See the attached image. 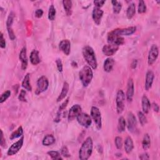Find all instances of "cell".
<instances>
[{
	"instance_id": "obj_1",
	"label": "cell",
	"mask_w": 160,
	"mask_h": 160,
	"mask_svg": "<svg viewBox=\"0 0 160 160\" xmlns=\"http://www.w3.org/2000/svg\"><path fill=\"white\" fill-rule=\"evenodd\" d=\"M93 148V142L91 137H88L82 142L79 150V158L81 160H87L91 156Z\"/></svg>"
},
{
	"instance_id": "obj_2",
	"label": "cell",
	"mask_w": 160,
	"mask_h": 160,
	"mask_svg": "<svg viewBox=\"0 0 160 160\" xmlns=\"http://www.w3.org/2000/svg\"><path fill=\"white\" fill-rule=\"evenodd\" d=\"M82 53L83 58L88 66L92 69H96L98 67V62L92 48L89 46H85L82 49Z\"/></svg>"
},
{
	"instance_id": "obj_3",
	"label": "cell",
	"mask_w": 160,
	"mask_h": 160,
	"mask_svg": "<svg viewBox=\"0 0 160 160\" xmlns=\"http://www.w3.org/2000/svg\"><path fill=\"white\" fill-rule=\"evenodd\" d=\"M79 78L84 87L88 86L93 78V72L91 68L88 65L84 66L79 72Z\"/></svg>"
},
{
	"instance_id": "obj_4",
	"label": "cell",
	"mask_w": 160,
	"mask_h": 160,
	"mask_svg": "<svg viewBox=\"0 0 160 160\" xmlns=\"http://www.w3.org/2000/svg\"><path fill=\"white\" fill-rule=\"evenodd\" d=\"M126 95L122 89H119L116 93V112L118 114H121L125 106Z\"/></svg>"
},
{
	"instance_id": "obj_5",
	"label": "cell",
	"mask_w": 160,
	"mask_h": 160,
	"mask_svg": "<svg viewBox=\"0 0 160 160\" xmlns=\"http://www.w3.org/2000/svg\"><path fill=\"white\" fill-rule=\"evenodd\" d=\"M90 113V116L94 121L96 128L98 129H101L102 128V118L99 109L96 106H92Z\"/></svg>"
},
{
	"instance_id": "obj_6",
	"label": "cell",
	"mask_w": 160,
	"mask_h": 160,
	"mask_svg": "<svg viewBox=\"0 0 160 160\" xmlns=\"http://www.w3.org/2000/svg\"><path fill=\"white\" fill-rule=\"evenodd\" d=\"M36 84L37 87L35 91V94L39 95L48 89L49 87L48 79L45 76H42L38 78Z\"/></svg>"
},
{
	"instance_id": "obj_7",
	"label": "cell",
	"mask_w": 160,
	"mask_h": 160,
	"mask_svg": "<svg viewBox=\"0 0 160 160\" xmlns=\"http://www.w3.org/2000/svg\"><path fill=\"white\" fill-rule=\"evenodd\" d=\"M136 31V28L135 26H131L126 28H121V29H115L109 33L112 35L122 36H130L134 34Z\"/></svg>"
},
{
	"instance_id": "obj_8",
	"label": "cell",
	"mask_w": 160,
	"mask_h": 160,
	"mask_svg": "<svg viewBox=\"0 0 160 160\" xmlns=\"http://www.w3.org/2000/svg\"><path fill=\"white\" fill-rule=\"evenodd\" d=\"M78 122L85 128H89L92 123V118L91 116L85 112H81L77 117Z\"/></svg>"
},
{
	"instance_id": "obj_9",
	"label": "cell",
	"mask_w": 160,
	"mask_h": 160,
	"mask_svg": "<svg viewBox=\"0 0 160 160\" xmlns=\"http://www.w3.org/2000/svg\"><path fill=\"white\" fill-rule=\"evenodd\" d=\"M126 126L129 132L134 133L137 130V120L132 112H129L127 116Z\"/></svg>"
},
{
	"instance_id": "obj_10",
	"label": "cell",
	"mask_w": 160,
	"mask_h": 160,
	"mask_svg": "<svg viewBox=\"0 0 160 160\" xmlns=\"http://www.w3.org/2000/svg\"><path fill=\"white\" fill-rule=\"evenodd\" d=\"M159 55V49L156 44H152L149 51L148 57V63L149 65H152L156 61Z\"/></svg>"
},
{
	"instance_id": "obj_11",
	"label": "cell",
	"mask_w": 160,
	"mask_h": 160,
	"mask_svg": "<svg viewBox=\"0 0 160 160\" xmlns=\"http://www.w3.org/2000/svg\"><path fill=\"white\" fill-rule=\"evenodd\" d=\"M23 143H24V136H22L18 141L13 143L10 146V148H9L7 152V154L8 156H13L16 154L22 147Z\"/></svg>"
},
{
	"instance_id": "obj_12",
	"label": "cell",
	"mask_w": 160,
	"mask_h": 160,
	"mask_svg": "<svg viewBox=\"0 0 160 160\" xmlns=\"http://www.w3.org/2000/svg\"><path fill=\"white\" fill-rule=\"evenodd\" d=\"M82 112V108L79 104H74L69 110L68 114V121H73L76 117Z\"/></svg>"
},
{
	"instance_id": "obj_13",
	"label": "cell",
	"mask_w": 160,
	"mask_h": 160,
	"mask_svg": "<svg viewBox=\"0 0 160 160\" xmlns=\"http://www.w3.org/2000/svg\"><path fill=\"white\" fill-rule=\"evenodd\" d=\"M104 11L99 8L94 6L92 12V18L96 25H99L101 22V19L103 16Z\"/></svg>"
},
{
	"instance_id": "obj_14",
	"label": "cell",
	"mask_w": 160,
	"mask_h": 160,
	"mask_svg": "<svg viewBox=\"0 0 160 160\" xmlns=\"http://www.w3.org/2000/svg\"><path fill=\"white\" fill-rule=\"evenodd\" d=\"M119 49V46L111 44H105L102 49L103 54L106 56H113Z\"/></svg>"
},
{
	"instance_id": "obj_15",
	"label": "cell",
	"mask_w": 160,
	"mask_h": 160,
	"mask_svg": "<svg viewBox=\"0 0 160 160\" xmlns=\"http://www.w3.org/2000/svg\"><path fill=\"white\" fill-rule=\"evenodd\" d=\"M107 40H108V44H111L116 45L118 46L124 44L125 42L124 38L123 37L112 35V34H110L109 33L108 34Z\"/></svg>"
},
{
	"instance_id": "obj_16",
	"label": "cell",
	"mask_w": 160,
	"mask_h": 160,
	"mask_svg": "<svg viewBox=\"0 0 160 160\" xmlns=\"http://www.w3.org/2000/svg\"><path fill=\"white\" fill-rule=\"evenodd\" d=\"M134 93V82L132 78H129L127 83V91L126 93V98L128 102H131L133 99Z\"/></svg>"
},
{
	"instance_id": "obj_17",
	"label": "cell",
	"mask_w": 160,
	"mask_h": 160,
	"mask_svg": "<svg viewBox=\"0 0 160 160\" xmlns=\"http://www.w3.org/2000/svg\"><path fill=\"white\" fill-rule=\"evenodd\" d=\"M59 49L66 56H69L71 52V42L68 39H62L59 43Z\"/></svg>"
},
{
	"instance_id": "obj_18",
	"label": "cell",
	"mask_w": 160,
	"mask_h": 160,
	"mask_svg": "<svg viewBox=\"0 0 160 160\" xmlns=\"http://www.w3.org/2000/svg\"><path fill=\"white\" fill-rule=\"evenodd\" d=\"M19 58L21 62V69L22 70H25L28 67V58H27V51H26V47H23L21 49L19 52Z\"/></svg>"
},
{
	"instance_id": "obj_19",
	"label": "cell",
	"mask_w": 160,
	"mask_h": 160,
	"mask_svg": "<svg viewBox=\"0 0 160 160\" xmlns=\"http://www.w3.org/2000/svg\"><path fill=\"white\" fill-rule=\"evenodd\" d=\"M154 79V74L153 71L151 70L148 71L146 74V80H145V85H144V88L146 91H149L151 88Z\"/></svg>"
},
{
	"instance_id": "obj_20",
	"label": "cell",
	"mask_w": 160,
	"mask_h": 160,
	"mask_svg": "<svg viewBox=\"0 0 160 160\" xmlns=\"http://www.w3.org/2000/svg\"><path fill=\"white\" fill-rule=\"evenodd\" d=\"M141 106H142V112L144 114H148L150 110L151 104L148 99V98L144 94L141 99Z\"/></svg>"
},
{
	"instance_id": "obj_21",
	"label": "cell",
	"mask_w": 160,
	"mask_h": 160,
	"mask_svg": "<svg viewBox=\"0 0 160 160\" xmlns=\"http://www.w3.org/2000/svg\"><path fill=\"white\" fill-rule=\"evenodd\" d=\"M114 60L112 58H108L105 59L103 64V69L104 71L106 72H110L114 67Z\"/></svg>"
},
{
	"instance_id": "obj_22",
	"label": "cell",
	"mask_w": 160,
	"mask_h": 160,
	"mask_svg": "<svg viewBox=\"0 0 160 160\" xmlns=\"http://www.w3.org/2000/svg\"><path fill=\"white\" fill-rule=\"evenodd\" d=\"M69 89V84L66 81L64 82L63 86H62V89H61V92H60L59 95L58 96V97L57 98V100H56V101L58 102H60L61 101H62V99H64L66 98V96H67V94L68 93Z\"/></svg>"
},
{
	"instance_id": "obj_23",
	"label": "cell",
	"mask_w": 160,
	"mask_h": 160,
	"mask_svg": "<svg viewBox=\"0 0 160 160\" xmlns=\"http://www.w3.org/2000/svg\"><path fill=\"white\" fill-rule=\"evenodd\" d=\"M134 149V143L130 136L126 137L124 141V150L127 154H130Z\"/></svg>"
},
{
	"instance_id": "obj_24",
	"label": "cell",
	"mask_w": 160,
	"mask_h": 160,
	"mask_svg": "<svg viewBox=\"0 0 160 160\" xmlns=\"http://www.w3.org/2000/svg\"><path fill=\"white\" fill-rule=\"evenodd\" d=\"M29 59L32 64L33 65L38 64L41 61L40 58L39 56V51L36 49H33L30 53Z\"/></svg>"
},
{
	"instance_id": "obj_25",
	"label": "cell",
	"mask_w": 160,
	"mask_h": 160,
	"mask_svg": "<svg viewBox=\"0 0 160 160\" xmlns=\"http://www.w3.org/2000/svg\"><path fill=\"white\" fill-rule=\"evenodd\" d=\"M22 87L28 91H32V86L30 83V74L27 73L25 76L24 77V79L22 81Z\"/></svg>"
},
{
	"instance_id": "obj_26",
	"label": "cell",
	"mask_w": 160,
	"mask_h": 160,
	"mask_svg": "<svg viewBox=\"0 0 160 160\" xmlns=\"http://www.w3.org/2000/svg\"><path fill=\"white\" fill-rule=\"evenodd\" d=\"M62 6L67 16H71L72 14V2L71 0H64L62 1Z\"/></svg>"
},
{
	"instance_id": "obj_27",
	"label": "cell",
	"mask_w": 160,
	"mask_h": 160,
	"mask_svg": "<svg viewBox=\"0 0 160 160\" xmlns=\"http://www.w3.org/2000/svg\"><path fill=\"white\" fill-rule=\"evenodd\" d=\"M56 141L55 138L52 134H47L46 135L42 141V144L46 146H49L52 145Z\"/></svg>"
},
{
	"instance_id": "obj_28",
	"label": "cell",
	"mask_w": 160,
	"mask_h": 160,
	"mask_svg": "<svg viewBox=\"0 0 160 160\" xmlns=\"http://www.w3.org/2000/svg\"><path fill=\"white\" fill-rule=\"evenodd\" d=\"M136 13V5L134 2H131L129 4L126 9V16L128 19H131Z\"/></svg>"
},
{
	"instance_id": "obj_29",
	"label": "cell",
	"mask_w": 160,
	"mask_h": 160,
	"mask_svg": "<svg viewBox=\"0 0 160 160\" xmlns=\"http://www.w3.org/2000/svg\"><path fill=\"white\" fill-rule=\"evenodd\" d=\"M151 146V138L148 133L144 134L142 141V147L144 150L146 151L149 149Z\"/></svg>"
},
{
	"instance_id": "obj_30",
	"label": "cell",
	"mask_w": 160,
	"mask_h": 160,
	"mask_svg": "<svg viewBox=\"0 0 160 160\" xmlns=\"http://www.w3.org/2000/svg\"><path fill=\"white\" fill-rule=\"evenodd\" d=\"M22 134H23V129H22V127L21 126H20L18 128V129L14 131L11 133V134L9 136V138L11 140H13L16 138H21L22 136H23Z\"/></svg>"
},
{
	"instance_id": "obj_31",
	"label": "cell",
	"mask_w": 160,
	"mask_h": 160,
	"mask_svg": "<svg viewBox=\"0 0 160 160\" xmlns=\"http://www.w3.org/2000/svg\"><path fill=\"white\" fill-rule=\"evenodd\" d=\"M126 127V121L124 117L121 116L118 119V132H122L125 131Z\"/></svg>"
},
{
	"instance_id": "obj_32",
	"label": "cell",
	"mask_w": 160,
	"mask_h": 160,
	"mask_svg": "<svg viewBox=\"0 0 160 160\" xmlns=\"http://www.w3.org/2000/svg\"><path fill=\"white\" fill-rule=\"evenodd\" d=\"M111 3L112 5V10L114 14H119L122 9V3L116 0L111 1Z\"/></svg>"
},
{
	"instance_id": "obj_33",
	"label": "cell",
	"mask_w": 160,
	"mask_h": 160,
	"mask_svg": "<svg viewBox=\"0 0 160 160\" xmlns=\"http://www.w3.org/2000/svg\"><path fill=\"white\" fill-rule=\"evenodd\" d=\"M47 154L51 157L52 159H58L62 160V158L61 157V154L57 151H49L47 152Z\"/></svg>"
},
{
	"instance_id": "obj_34",
	"label": "cell",
	"mask_w": 160,
	"mask_h": 160,
	"mask_svg": "<svg viewBox=\"0 0 160 160\" xmlns=\"http://www.w3.org/2000/svg\"><path fill=\"white\" fill-rule=\"evenodd\" d=\"M56 9L54 6V5L51 4L49 8V11H48V19L50 21H54L56 17Z\"/></svg>"
},
{
	"instance_id": "obj_35",
	"label": "cell",
	"mask_w": 160,
	"mask_h": 160,
	"mask_svg": "<svg viewBox=\"0 0 160 160\" xmlns=\"http://www.w3.org/2000/svg\"><path fill=\"white\" fill-rule=\"evenodd\" d=\"M147 9L146 3L144 1L140 0L138 2V12L139 14H143L146 12Z\"/></svg>"
},
{
	"instance_id": "obj_36",
	"label": "cell",
	"mask_w": 160,
	"mask_h": 160,
	"mask_svg": "<svg viewBox=\"0 0 160 160\" xmlns=\"http://www.w3.org/2000/svg\"><path fill=\"white\" fill-rule=\"evenodd\" d=\"M138 119H139V122H140L141 126H143L145 124H146V123L148 122V120H147V118L145 116V114L143 113L142 111H138Z\"/></svg>"
},
{
	"instance_id": "obj_37",
	"label": "cell",
	"mask_w": 160,
	"mask_h": 160,
	"mask_svg": "<svg viewBox=\"0 0 160 160\" xmlns=\"http://www.w3.org/2000/svg\"><path fill=\"white\" fill-rule=\"evenodd\" d=\"M14 13L13 12H11L6 21V28H12V25L14 21Z\"/></svg>"
},
{
	"instance_id": "obj_38",
	"label": "cell",
	"mask_w": 160,
	"mask_h": 160,
	"mask_svg": "<svg viewBox=\"0 0 160 160\" xmlns=\"http://www.w3.org/2000/svg\"><path fill=\"white\" fill-rule=\"evenodd\" d=\"M10 96H11V91L9 90H7L4 92H2L0 97V103L1 104L3 103L9 98Z\"/></svg>"
},
{
	"instance_id": "obj_39",
	"label": "cell",
	"mask_w": 160,
	"mask_h": 160,
	"mask_svg": "<svg viewBox=\"0 0 160 160\" xmlns=\"http://www.w3.org/2000/svg\"><path fill=\"white\" fill-rule=\"evenodd\" d=\"M114 143L118 149H121L122 147V139L120 136H116L114 139Z\"/></svg>"
},
{
	"instance_id": "obj_40",
	"label": "cell",
	"mask_w": 160,
	"mask_h": 160,
	"mask_svg": "<svg viewBox=\"0 0 160 160\" xmlns=\"http://www.w3.org/2000/svg\"><path fill=\"white\" fill-rule=\"evenodd\" d=\"M61 156H62L63 157H65V158H69L71 156V154L69 153L67 146H64L61 148Z\"/></svg>"
},
{
	"instance_id": "obj_41",
	"label": "cell",
	"mask_w": 160,
	"mask_h": 160,
	"mask_svg": "<svg viewBox=\"0 0 160 160\" xmlns=\"http://www.w3.org/2000/svg\"><path fill=\"white\" fill-rule=\"evenodd\" d=\"M26 91L24 89H21L20 91V93L18 96V99L20 101L22 102H27V99L26 98Z\"/></svg>"
},
{
	"instance_id": "obj_42",
	"label": "cell",
	"mask_w": 160,
	"mask_h": 160,
	"mask_svg": "<svg viewBox=\"0 0 160 160\" xmlns=\"http://www.w3.org/2000/svg\"><path fill=\"white\" fill-rule=\"evenodd\" d=\"M0 144L1 146L3 148H6L7 146V144H6V139L4 137V134H3V132L2 131L1 129V140H0Z\"/></svg>"
},
{
	"instance_id": "obj_43",
	"label": "cell",
	"mask_w": 160,
	"mask_h": 160,
	"mask_svg": "<svg viewBox=\"0 0 160 160\" xmlns=\"http://www.w3.org/2000/svg\"><path fill=\"white\" fill-rule=\"evenodd\" d=\"M7 31H8L9 38H10V39L12 40V41L14 40L15 38H16V36H15V34H14V32L12 28H7Z\"/></svg>"
},
{
	"instance_id": "obj_44",
	"label": "cell",
	"mask_w": 160,
	"mask_h": 160,
	"mask_svg": "<svg viewBox=\"0 0 160 160\" xmlns=\"http://www.w3.org/2000/svg\"><path fill=\"white\" fill-rule=\"evenodd\" d=\"M56 66L58 71L60 72H62V62L60 58H58L56 60Z\"/></svg>"
},
{
	"instance_id": "obj_45",
	"label": "cell",
	"mask_w": 160,
	"mask_h": 160,
	"mask_svg": "<svg viewBox=\"0 0 160 160\" xmlns=\"http://www.w3.org/2000/svg\"><path fill=\"white\" fill-rule=\"evenodd\" d=\"M69 98H67V99H66L65 101L60 105V106L59 108V109H58L59 111L62 112L66 108V106H67V105L69 102Z\"/></svg>"
},
{
	"instance_id": "obj_46",
	"label": "cell",
	"mask_w": 160,
	"mask_h": 160,
	"mask_svg": "<svg viewBox=\"0 0 160 160\" xmlns=\"http://www.w3.org/2000/svg\"><path fill=\"white\" fill-rule=\"evenodd\" d=\"M0 47L2 49H4L6 48V41L4 38V36L2 32H1V36H0Z\"/></svg>"
},
{
	"instance_id": "obj_47",
	"label": "cell",
	"mask_w": 160,
	"mask_h": 160,
	"mask_svg": "<svg viewBox=\"0 0 160 160\" xmlns=\"http://www.w3.org/2000/svg\"><path fill=\"white\" fill-rule=\"evenodd\" d=\"M106 2V1H104V0H103V1H102V0H95V1H94V5H95V6L96 7H98V8H101L103 5H104V4Z\"/></svg>"
},
{
	"instance_id": "obj_48",
	"label": "cell",
	"mask_w": 160,
	"mask_h": 160,
	"mask_svg": "<svg viewBox=\"0 0 160 160\" xmlns=\"http://www.w3.org/2000/svg\"><path fill=\"white\" fill-rule=\"evenodd\" d=\"M43 15V11L41 9H38L35 11V16L37 18H40Z\"/></svg>"
},
{
	"instance_id": "obj_49",
	"label": "cell",
	"mask_w": 160,
	"mask_h": 160,
	"mask_svg": "<svg viewBox=\"0 0 160 160\" xmlns=\"http://www.w3.org/2000/svg\"><path fill=\"white\" fill-rule=\"evenodd\" d=\"M61 112L58 111V112H57L56 116V118L54 119V122H57V123L60 122V121H61Z\"/></svg>"
},
{
	"instance_id": "obj_50",
	"label": "cell",
	"mask_w": 160,
	"mask_h": 160,
	"mask_svg": "<svg viewBox=\"0 0 160 160\" xmlns=\"http://www.w3.org/2000/svg\"><path fill=\"white\" fill-rule=\"evenodd\" d=\"M151 105H152V108L154 111L156 112H158L159 111V105L156 102H152V104Z\"/></svg>"
},
{
	"instance_id": "obj_51",
	"label": "cell",
	"mask_w": 160,
	"mask_h": 160,
	"mask_svg": "<svg viewBox=\"0 0 160 160\" xmlns=\"http://www.w3.org/2000/svg\"><path fill=\"white\" fill-rule=\"evenodd\" d=\"M149 158V156L147 153H142L139 155V159H141L144 160V159H148Z\"/></svg>"
},
{
	"instance_id": "obj_52",
	"label": "cell",
	"mask_w": 160,
	"mask_h": 160,
	"mask_svg": "<svg viewBox=\"0 0 160 160\" xmlns=\"http://www.w3.org/2000/svg\"><path fill=\"white\" fill-rule=\"evenodd\" d=\"M138 65V61L136 59H134L132 61L131 64V67L132 69H135Z\"/></svg>"
}]
</instances>
